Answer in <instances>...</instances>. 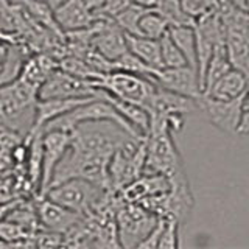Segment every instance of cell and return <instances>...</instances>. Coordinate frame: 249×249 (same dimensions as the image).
<instances>
[{"instance_id":"6da1fadb","label":"cell","mask_w":249,"mask_h":249,"mask_svg":"<svg viewBox=\"0 0 249 249\" xmlns=\"http://www.w3.org/2000/svg\"><path fill=\"white\" fill-rule=\"evenodd\" d=\"M37 92L35 86L19 76L0 86V128L28 134L35 124Z\"/></svg>"},{"instance_id":"7a4b0ae2","label":"cell","mask_w":249,"mask_h":249,"mask_svg":"<svg viewBox=\"0 0 249 249\" xmlns=\"http://www.w3.org/2000/svg\"><path fill=\"white\" fill-rule=\"evenodd\" d=\"M107 192L83 178H70L50 187L44 196L83 216L93 212L106 199Z\"/></svg>"},{"instance_id":"3957f363","label":"cell","mask_w":249,"mask_h":249,"mask_svg":"<svg viewBox=\"0 0 249 249\" xmlns=\"http://www.w3.org/2000/svg\"><path fill=\"white\" fill-rule=\"evenodd\" d=\"M92 84L95 89H103L120 100L143 106L146 111L154 97L156 89H158V86L150 78L117 69L93 78Z\"/></svg>"},{"instance_id":"277c9868","label":"cell","mask_w":249,"mask_h":249,"mask_svg":"<svg viewBox=\"0 0 249 249\" xmlns=\"http://www.w3.org/2000/svg\"><path fill=\"white\" fill-rule=\"evenodd\" d=\"M167 128L150 129L146 136V159L143 175H163L171 178L184 171L182 158Z\"/></svg>"},{"instance_id":"5b68a950","label":"cell","mask_w":249,"mask_h":249,"mask_svg":"<svg viewBox=\"0 0 249 249\" xmlns=\"http://www.w3.org/2000/svg\"><path fill=\"white\" fill-rule=\"evenodd\" d=\"M117 231L122 248H137L158 223L159 216L137 202H126L122 198L115 207Z\"/></svg>"},{"instance_id":"8992f818","label":"cell","mask_w":249,"mask_h":249,"mask_svg":"<svg viewBox=\"0 0 249 249\" xmlns=\"http://www.w3.org/2000/svg\"><path fill=\"white\" fill-rule=\"evenodd\" d=\"M220 13L224 20V41L232 66L249 78V16L235 6H229Z\"/></svg>"},{"instance_id":"52a82bcc","label":"cell","mask_w":249,"mask_h":249,"mask_svg":"<svg viewBox=\"0 0 249 249\" xmlns=\"http://www.w3.org/2000/svg\"><path fill=\"white\" fill-rule=\"evenodd\" d=\"M196 107L216 129L228 134H238V126L245 112V98L215 100L201 93V97L196 98Z\"/></svg>"},{"instance_id":"ba28073f","label":"cell","mask_w":249,"mask_h":249,"mask_svg":"<svg viewBox=\"0 0 249 249\" xmlns=\"http://www.w3.org/2000/svg\"><path fill=\"white\" fill-rule=\"evenodd\" d=\"M97 89L93 88L92 80L75 76L56 67L42 83L37 92L39 98H84L95 97Z\"/></svg>"},{"instance_id":"9c48e42d","label":"cell","mask_w":249,"mask_h":249,"mask_svg":"<svg viewBox=\"0 0 249 249\" xmlns=\"http://www.w3.org/2000/svg\"><path fill=\"white\" fill-rule=\"evenodd\" d=\"M151 81L162 89L192 100H196L202 93L199 75L192 66L162 67L151 76Z\"/></svg>"},{"instance_id":"30bf717a","label":"cell","mask_w":249,"mask_h":249,"mask_svg":"<svg viewBox=\"0 0 249 249\" xmlns=\"http://www.w3.org/2000/svg\"><path fill=\"white\" fill-rule=\"evenodd\" d=\"M72 131L64 129H47L44 131V156H42V176L39 185V195L44 196L52 184L58 163L64 158V154L72 143Z\"/></svg>"},{"instance_id":"8fae6325","label":"cell","mask_w":249,"mask_h":249,"mask_svg":"<svg viewBox=\"0 0 249 249\" xmlns=\"http://www.w3.org/2000/svg\"><path fill=\"white\" fill-rule=\"evenodd\" d=\"M90 45L106 59L114 62L128 52L126 33L117 25L112 18H103L97 22Z\"/></svg>"},{"instance_id":"7c38bea8","label":"cell","mask_w":249,"mask_h":249,"mask_svg":"<svg viewBox=\"0 0 249 249\" xmlns=\"http://www.w3.org/2000/svg\"><path fill=\"white\" fill-rule=\"evenodd\" d=\"M36 212L39 216V223L44 224L45 229L59 233H67L83 220V215L59 206L58 202L49 199L47 196H41V202H37L36 206Z\"/></svg>"},{"instance_id":"4fadbf2b","label":"cell","mask_w":249,"mask_h":249,"mask_svg":"<svg viewBox=\"0 0 249 249\" xmlns=\"http://www.w3.org/2000/svg\"><path fill=\"white\" fill-rule=\"evenodd\" d=\"M249 89V78L240 69L232 67L224 75H221L216 81H213L204 89L202 95L215 98V100H237L245 98Z\"/></svg>"},{"instance_id":"5bb4252c","label":"cell","mask_w":249,"mask_h":249,"mask_svg":"<svg viewBox=\"0 0 249 249\" xmlns=\"http://www.w3.org/2000/svg\"><path fill=\"white\" fill-rule=\"evenodd\" d=\"M54 18H56L58 25L62 31H73L90 27L92 23L103 19L100 16L93 14L88 6H86L84 0H66L59 8L54 10ZM107 18V16H105Z\"/></svg>"},{"instance_id":"9a60e30c","label":"cell","mask_w":249,"mask_h":249,"mask_svg":"<svg viewBox=\"0 0 249 249\" xmlns=\"http://www.w3.org/2000/svg\"><path fill=\"white\" fill-rule=\"evenodd\" d=\"M93 97H84V98H39L36 103V115H35V124L31 131L42 129L49 122L58 119L75 107L89 101Z\"/></svg>"},{"instance_id":"2e32d148","label":"cell","mask_w":249,"mask_h":249,"mask_svg":"<svg viewBox=\"0 0 249 249\" xmlns=\"http://www.w3.org/2000/svg\"><path fill=\"white\" fill-rule=\"evenodd\" d=\"M126 44H128V50L132 54H136L140 61H143L148 67H151L154 70H159L163 67L159 39L126 33Z\"/></svg>"},{"instance_id":"e0dca14e","label":"cell","mask_w":249,"mask_h":249,"mask_svg":"<svg viewBox=\"0 0 249 249\" xmlns=\"http://www.w3.org/2000/svg\"><path fill=\"white\" fill-rule=\"evenodd\" d=\"M56 67L58 64H54V61L50 56H47V54H35V56L23 61L19 78L31 86H35L39 90L42 83Z\"/></svg>"},{"instance_id":"ac0fdd59","label":"cell","mask_w":249,"mask_h":249,"mask_svg":"<svg viewBox=\"0 0 249 249\" xmlns=\"http://www.w3.org/2000/svg\"><path fill=\"white\" fill-rule=\"evenodd\" d=\"M168 35L175 44L182 52L189 66L196 69L198 72V59H196V33L195 25H176L168 28Z\"/></svg>"},{"instance_id":"d6986e66","label":"cell","mask_w":249,"mask_h":249,"mask_svg":"<svg viewBox=\"0 0 249 249\" xmlns=\"http://www.w3.org/2000/svg\"><path fill=\"white\" fill-rule=\"evenodd\" d=\"M232 67L233 66H232L228 47H226V41H224L215 47L212 56H210V59L207 62L204 78H202V92H204V89H207L213 81H216L221 75H224L228 70H231Z\"/></svg>"},{"instance_id":"ffe728a7","label":"cell","mask_w":249,"mask_h":249,"mask_svg":"<svg viewBox=\"0 0 249 249\" xmlns=\"http://www.w3.org/2000/svg\"><path fill=\"white\" fill-rule=\"evenodd\" d=\"M168 22L156 8H146L145 13L140 16L137 23V33L145 37L160 39L163 35L168 33Z\"/></svg>"},{"instance_id":"44dd1931","label":"cell","mask_w":249,"mask_h":249,"mask_svg":"<svg viewBox=\"0 0 249 249\" xmlns=\"http://www.w3.org/2000/svg\"><path fill=\"white\" fill-rule=\"evenodd\" d=\"M154 8L167 19L170 27L195 25V22H196L184 10L181 0H158V3H156Z\"/></svg>"},{"instance_id":"7402d4cb","label":"cell","mask_w":249,"mask_h":249,"mask_svg":"<svg viewBox=\"0 0 249 249\" xmlns=\"http://www.w3.org/2000/svg\"><path fill=\"white\" fill-rule=\"evenodd\" d=\"M145 10H146V6L131 2L124 10H122L119 14H115L112 19L117 22V25H119L124 33L136 35L139 19H140V16L145 13Z\"/></svg>"},{"instance_id":"603a6c76","label":"cell","mask_w":249,"mask_h":249,"mask_svg":"<svg viewBox=\"0 0 249 249\" xmlns=\"http://www.w3.org/2000/svg\"><path fill=\"white\" fill-rule=\"evenodd\" d=\"M160 44V56H162V64L163 67H181V66H189L182 52L179 50V47L175 44L170 35H163L159 39Z\"/></svg>"},{"instance_id":"cb8c5ba5","label":"cell","mask_w":249,"mask_h":249,"mask_svg":"<svg viewBox=\"0 0 249 249\" xmlns=\"http://www.w3.org/2000/svg\"><path fill=\"white\" fill-rule=\"evenodd\" d=\"M179 224L178 220L175 218H165L163 223V229L160 233L158 249H176L179 248Z\"/></svg>"},{"instance_id":"d4e9b609","label":"cell","mask_w":249,"mask_h":249,"mask_svg":"<svg viewBox=\"0 0 249 249\" xmlns=\"http://www.w3.org/2000/svg\"><path fill=\"white\" fill-rule=\"evenodd\" d=\"M181 3L195 20L218 10V0H181Z\"/></svg>"},{"instance_id":"484cf974","label":"cell","mask_w":249,"mask_h":249,"mask_svg":"<svg viewBox=\"0 0 249 249\" xmlns=\"http://www.w3.org/2000/svg\"><path fill=\"white\" fill-rule=\"evenodd\" d=\"M132 0H105V6L101 14L107 16V18H114L115 14H119L122 10H124Z\"/></svg>"},{"instance_id":"4316f807","label":"cell","mask_w":249,"mask_h":249,"mask_svg":"<svg viewBox=\"0 0 249 249\" xmlns=\"http://www.w3.org/2000/svg\"><path fill=\"white\" fill-rule=\"evenodd\" d=\"M84 3L93 14L100 16V18H105V16L101 14V11H103V6H105V0H84Z\"/></svg>"},{"instance_id":"83f0119b","label":"cell","mask_w":249,"mask_h":249,"mask_svg":"<svg viewBox=\"0 0 249 249\" xmlns=\"http://www.w3.org/2000/svg\"><path fill=\"white\" fill-rule=\"evenodd\" d=\"M238 134L240 136H249V107L245 109L243 117H241L240 126H238Z\"/></svg>"},{"instance_id":"f1b7e54d","label":"cell","mask_w":249,"mask_h":249,"mask_svg":"<svg viewBox=\"0 0 249 249\" xmlns=\"http://www.w3.org/2000/svg\"><path fill=\"white\" fill-rule=\"evenodd\" d=\"M229 2L235 8H238V10L248 11V2H246V0H229Z\"/></svg>"},{"instance_id":"f546056e","label":"cell","mask_w":249,"mask_h":249,"mask_svg":"<svg viewBox=\"0 0 249 249\" xmlns=\"http://www.w3.org/2000/svg\"><path fill=\"white\" fill-rule=\"evenodd\" d=\"M42 2L44 3H47V5H49L50 8H52V10L54 11V10H56V8H59L62 3H64L66 2V0H42Z\"/></svg>"},{"instance_id":"4dcf8cb0","label":"cell","mask_w":249,"mask_h":249,"mask_svg":"<svg viewBox=\"0 0 249 249\" xmlns=\"http://www.w3.org/2000/svg\"><path fill=\"white\" fill-rule=\"evenodd\" d=\"M132 2L142 5V6H146V8H154L156 3H158V0H132Z\"/></svg>"},{"instance_id":"1f68e13d","label":"cell","mask_w":249,"mask_h":249,"mask_svg":"<svg viewBox=\"0 0 249 249\" xmlns=\"http://www.w3.org/2000/svg\"><path fill=\"white\" fill-rule=\"evenodd\" d=\"M246 107H249V89H248L246 95H245V109H246Z\"/></svg>"},{"instance_id":"d6a6232c","label":"cell","mask_w":249,"mask_h":249,"mask_svg":"<svg viewBox=\"0 0 249 249\" xmlns=\"http://www.w3.org/2000/svg\"><path fill=\"white\" fill-rule=\"evenodd\" d=\"M246 13H248V16H249V10H248V11H246Z\"/></svg>"}]
</instances>
